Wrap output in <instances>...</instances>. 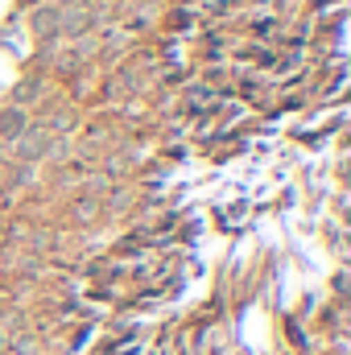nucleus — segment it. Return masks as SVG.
Listing matches in <instances>:
<instances>
[{"mask_svg":"<svg viewBox=\"0 0 351 355\" xmlns=\"http://www.w3.org/2000/svg\"><path fill=\"white\" fill-rule=\"evenodd\" d=\"M17 128H25V116L8 112V116H4V132H8V137H17Z\"/></svg>","mask_w":351,"mask_h":355,"instance_id":"nucleus-1","label":"nucleus"}]
</instances>
